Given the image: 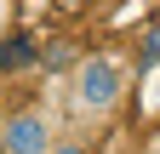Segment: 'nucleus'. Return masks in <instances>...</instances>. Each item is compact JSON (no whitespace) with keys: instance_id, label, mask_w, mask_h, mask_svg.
<instances>
[{"instance_id":"obj_5","label":"nucleus","mask_w":160,"mask_h":154,"mask_svg":"<svg viewBox=\"0 0 160 154\" xmlns=\"http://www.w3.org/2000/svg\"><path fill=\"white\" fill-rule=\"evenodd\" d=\"M52 154H92V148H86V143H57Z\"/></svg>"},{"instance_id":"obj_1","label":"nucleus","mask_w":160,"mask_h":154,"mask_svg":"<svg viewBox=\"0 0 160 154\" xmlns=\"http://www.w3.org/2000/svg\"><path fill=\"white\" fill-rule=\"evenodd\" d=\"M120 91H126V69L114 63V57H80L74 63V114H86V120H97V114H109L120 103Z\"/></svg>"},{"instance_id":"obj_3","label":"nucleus","mask_w":160,"mask_h":154,"mask_svg":"<svg viewBox=\"0 0 160 154\" xmlns=\"http://www.w3.org/2000/svg\"><path fill=\"white\" fill-rule=\"evenodd\" d=\"M23 63H34V40H29V34H12V40L0 46V74H12Z\"/></svg>"},{"instance_id":"obj_2","label":"nucleus","mask_w":160,"mask_h":154,"mask_svg":"<svg viewBox=\"0 0 160 154\" xmlns=\"http://www.w3.org/2000/svg\"><path fill=\"white\" fill-rule=\"evenodd\" d=\"M57 148V131L40 108H17L0 120V154H52Z\"/></svg>"},{"instance_id":"obj_4","label":"nucleus","mask_w":160,"mask_h":154,"mask_svg":"<svg viewBox=\"0 0 160 154\" xmlns=\"http://www.w3.org/2000/svg\"><path fill=\"white\" fill-rule=\"evenodd\" d=\"M137 46H143V51H137V74H149V69L160 63V23H154V29H149Z\"/></svg>"}]
</instances>
